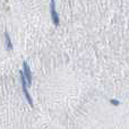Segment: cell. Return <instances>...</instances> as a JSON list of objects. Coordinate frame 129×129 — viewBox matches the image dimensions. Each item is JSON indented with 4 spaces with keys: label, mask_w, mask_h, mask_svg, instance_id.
<instances>
[{
    "label": "cell",
    "mask_w": 129,
    "mask_h": 129,
    "mask_svg": "<svg viewBox=\"0 0 129 129\" xmlns=\"http://www.w3.org/2000/svg\"><path fill=\"white\" fill-rule=\"evenodd\" d=\"M19 76H20V82H22V88H23V93H24V95H25V99L27 100L28 104L31 105V107H33V100H32L31 94L28 93V89H27V87H28V84H27V80H26V78H25L24 71H23V70L19 73Z\"/></svg>",
    "instance_id": "6da1fadb"
},
{
    "label": "cell",
    "mask_w": 129,
    "mask_h": 129,
    "mask_svg": "<svg viewBox=\"0 0 129 129\" xmlns=\"http://www.w3.org/2000/svg\"><path fill=\"white\" fill-rule=\"evenodd\" d=\"M50 14H51V19L53 22V24L56 26H58L60 20H59V16L56 9V1L54 0H51V2H50Z\"/></svg>",
    "instance_id": "7a4b0ae2"
},
{
    "label": "cell",
    "mask_w": 129,
    "mask_h": 129,
    "mask_svg": "<svg viewBox=\"0 0 129 129\" xmlns=\"http://www.w3.org/2000/svg\"><path fill=\"white\" fill-rule=\"evenodd\" d=\"M23 71H24L25 78H26V80H27V84H28V86H31V84H32V78H33V76H32L31 68H29L28 63H27L26 61H23Z\"/></svg>",
    "instance_id": "3957f363"
},
{
    "label": "cell",
    "mask_w": 129,
    "mask_h": 129,
    "mask_svg": "<svg viewBox=\"0 0 129 129\" xmlns=\"http://www.w3.org/2000/svg\"><path fill=\"white\" fill-rule=\"evenodd\" d=\"M5 39H6V49L8 51H11L13 50V43H11V39L9 36V33L8 32H5Z\"/></svg>",
    "instance_id": "277c9868"
},
{
    "label": "cell",
    "mask_w": 129,
    "mask_h": 129,
    "mask_svg": "<svg viewBox=\"0 0 129 129\" xmlns=\"http://www.w3.org/2000/svg\"><path fill=\"white\" fill-rule=\"evenodd\" d=\"M110 103H111L112 105H119L120 104V102H119L118 100H114V99H111V100H110Z\"/></svg>",
    "instance_id": "5b68a950"
}]
</instances>
